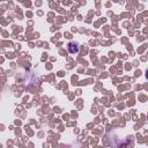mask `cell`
<instances>
[{
    "label": "cell",
    "instance_id": "6da1fadb",
    "mask_svg": "<svg viewBox=\"0 0 148 148\" xmlns=\"http://www.w3.org/2000/svg\"><path fill=\"white\" fill-rule=\"evenodd\" d=\"M67 50L69 53L74 54V53H77L79 52V44L76 42H69L67 44Z\"/></svg>",
    "mask_w": 148,
    "mask_h": 148
},
{
    "label": "cell",
    "instance_id": "7a4b0ae2",
    "mask_svg": "<svg viewBox=\"0 0 148 148\" xmlns=\"http://www.w3.org/2000/svg\"><path fill=\"white\" fill-rule=\"evenodd\" d=\"M146 77L148 79V68H147V71H146Z\"/></svg>",
    "mask_w": 148,
    "mask_h": 148
}]
</instances>
